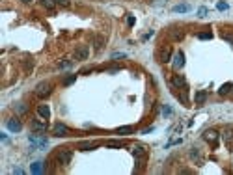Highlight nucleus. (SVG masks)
I'll use <instances>...</instances> for the list:
<instances>
[{"mask_svg": "<svg viewBox=\"0 0 233 175\" xmlns=\"http://www.w3.org/2000/svg\"><path fill=\"white\" fill-rule=\"evenodd\" d=\"M132 157L136 160V171H140L144 168V164L147 160V149L144 145H134L132 147Z\"/></svg>", "mask_w": 233, "mask_h": 175, "instance_id": "nucleus-1", "label": "nucleus"}, {"mask_svg": "<svg viewBox=\"0 0 233 175\" xmlns=\"http://www.w3.org/2000/svg\"><path fill=\"white\" fill-rule=\"evenodd\" d=\"M56 160L60 166H69L71 160H73V151L69 147H62L58 153H56Z\"/></svg>", "mask_w": 233, "mask_h": 175, "instance_id": "nucleus-2", "label": "nucleus"}, {"mask_svg": "<svg viewBox=\"0 0 233 175\" xmlns=\"http://www.w3.org/2000/svg\"><path fill=\"white\" fill-rule=\"evenodd\" d=\"M28 142L32 145H34L36 149H45L47 145H49V142H47V138L43 136V132H36V134H30L28 136Z\"/></svg>", "mask_w": 233, "mask_h": 175, "instance_id": "nucleus-3", "label": "nucleus"}, {"mask_svg": "<svg viewBox=\"0 0 233 175\" xmlns=\"http://www.w3.org/2000/svg\"><path fill=\"white\" fill-rule=\"evenodd\" d=\"M52 93V84L50 82H39L36 86V95L39 97V99H45V97H49Z\"/></svg>", "mask_w": 233, "mask_h": 175, "instance_id": "nucleus-4", "label": "nucleus"}, {"mask_svg": "<svg viewBox=\"0 0 233 175\" xmlns=\"http://www.w3.org/2000/svg\"><path fill=\"white\" fill-rule=\"evenodd\" d=\"M157 56H159V62L160 63H168L172 60V47L170 45H162L157 52Z\"/></svg>", "mask_w": 233, "mask_h": 175, "instance_id": "nucleus-5", "label": "nucleus"}, {"mask_svg": "<svg viewBox=\"0 0 233 175\" xmlns=\"http://www.w3.org/2000/svg\"><path fill=\"white\" fill-rule=\"evenodd\" d=\"M222 138H224V144L229 151H233V127H226L222 130Z\"/></svg>", "mask_w": 233, "mask_h": 175, "instance_id": "nucleus-6", "label": "nucleus"}, {"mask_svg": "<svg viewBox=\"0 0 233 175\" xmlns=\"http://www.w3.org/2000/svg\"><path fill=\"white\" fill-rule=\"evenodd\" d=\"M69 127L67 125H63V123H56L52 127V134L54 136H58V138H62V136H69Z\"/></svg>", "mask_w": 233, "mask_h": 175, "instance_id": "nucleus-7", "label": "nucleus"}, {"mask_svg": "<svg viewBox=\"0 0 233 175\" xmlns=\"http://www.w3.org/2000/svg\"><path fill=\"white\" fill-rule=\"evenodd\" d=\"M90 56V47L88 45H80L75 49V60H88Z\"/></svg>", "mask_w": 233, "mask_h": 175, "instance_id": "nucleus-8", "label": "nucleus"}, {"mask_svg": "<svg viewBox=\"0 0 233 175\" xmlns=\"http://www.w3.org/2000/svg\"><path fill=\"white\" fill-rule=\"evenodd\" d=\"M32 129H34L36 130V132H45V130H47V119H32Z\"/></svg>", "mask_w": 233, "mask_h": 175, "instance_id": "nucleus-9", "label": "nucleus"}, {"mask_svg": "<svg viewBox=\"0 0 233 175\" xmlns=\"http://www.w3.org/2000/svg\"><path fill=\"white\" fill-rule=\"evenodd\" d=\"M6 127H8V130H11V132H19V130L23 129V125H21V121L17 117H9L6 121Z\"/></svg>", "mask_w": 233, "mask_h": 175, "instance_id": "nucleus-10", "label": "nucleus"}, {"mask_svg": "<svg viewBox=\"0 0 233 175\" xmlns=\"http://www.w3.org/2000/svg\"><path fill=\"white\" fill-rule=\"evenodd\" d=\"M203 140L209 142V144H213V145H216V142H218V132H216L215 129H209V130H205V132H203Z\"/></svg>", "mask_w": 233, "mask_h": 175, "instance_id": "nucleus-11", "label": "nucleus"}, {"mask_svg": "<svg viewBox=\"0 0 233 175\" xmlns=\"http://www.w3.org/2000/svg\"><path fill=\"white\" fill-rule=\"evenodd\" d=\"M183 65H185V54L179 50V52L173 54V67H175V69H181Z\"/></svg>", "mask_w": 233, "mask_h": 175, "instance_id": "nucleus-12", "label": "nucleus"}, {"mask_svg": "<svg viewBox=\"0 0 233 175\" xmlns=\"http://www.w3.org/2000/svg\"><path fill=\"white\" fill-rule=\"evenodd\" d=\"M172 86H173V88H185V86H186L185 76H183V75H173V76H172Z\"/></svg>", "mask_w": 233, "mask_h": 175, "instance_id": "nucleus-13", "label": "nucleus"}, {"mask_svg": "<svg viewBox=\"0 0 233 175\" xmlns=\"http://www.w3.org/2000/svg\"><path fill=\"white\" fill-rule=\"evenodd\" d=\"M37 114H39V117H43V119H49V117H50V108H49V104H39V106H37Z\"/></svg>", "mask_w": 233, "mask_h": 175, "instance_id": "nucleus-14", "label": "nucleus"}, {"mask_svg": "<svg viewBox=\"0 0 233 175\" xmlns=\"http://www.w3.org/2000/svg\"><path fill=\"white\" fill-rule=\"evenodd\" d=\"M190 158H192L196 164H203V157H202V153H199L198 147H192V149H190Z\"/></svg>", "mask_w": 233, "mask_h": 175, "instance_id": "nucleus-15", "label": "nucleus"}, {"mask_svg": "<svg viewBox=\"0 0 233 175\" xmlns=\"http://www.w3.org/2000/svg\"><path fill=\"white\" fill-rule=\"evenodd\" d=\"M170 36H172L173 41H181V39L185 37V32L179 30V28H173V30H170Z\"/></svg>", "mask_w": 233, "mask_h": 175, "instance_id": "nucleus-16", "label": "nucleus"}, {"mask_svg": "<svg viewBox=\"0 0 233 175\" xmlns=\"http://www.w3.org/2000/svg\"><path fill=\"white\" fill-rule=\"evenodd\" d=\"M205 99H207V91H203V90H199V91L194 95L196 104H203V103H205Z\"/></svg>", "mask_w": 233, "mask_h": 175, "instance_id": "nucleus-17", "label": "nucleus"}, {"mask_svg": "<svg viewBox=\"0 0 233 175\" xmlns=\"http://www.w3.org/2000/svg\"><path fill=\"white\" fill-rule=\"evenodd\" d=\"M45 171V168H43V164L41 162H34L30 166V173H36V175H39V173H43Z\"/></svg>", "mask_w": 233, "mask_h": 175, "instance_id": "nucleus-18", "label": "nucleus"}, {"mask_svg": "<svg viewBox=\"0 0 233 175\" xmlns=\"http://www.w3.org/2000/svg\"><path fill=\"white\" fill-rule=\"evenodd\" d=\"M186 11H190V6H188V4H177V6H173V13H186Z\"/></svg>", "mask_w": 233, "mask_h": 175, "instance_id": "nucleus-19", "label": "nucleus"}, {"mask_svg": "<svg viewBox=\"0 0 233 175\" xmlns=\"http://www.w3.org/2000/svg\"><path fill=\"white\" fill-rule=\"evenodd\" d=\"M116 132H118V134H132V132H134V127H131V125H127V127H118Z\"/></svg>", "mask_w": 233, "mask_h": 175, "instance_id": "nucleus-20", "label": "nucleus"}, {"mask_svg": "<svg viewBox=\"0 0 233 175\" xmlns=\"http://www.w3.org/2000/svg\"><path fill=\"white\" fill-rule=\"evenodd\" d=\"M231 90H233V84H231V82H226V84H222V86H220L218 93H220V95H226V93H229Z\"/></svg>", "mask_w": 233, "mask_h": 175, "instance_id": "nucleus-21", "label": "nucleus"}, {"mask_svg": "<svg viewBox=\"0 0 233 175\" xmlns=\"http://www.w3.org/2000/svg\"><path fill=\"white\" fill-rule=\"evenodd\" d=\"M106 147H123V142H121V140H108Z\"/></svg>", "mask_w": 233, "mask_h": 175, "instance_id": "nucleus-22", "label": "nucleus"}, {"mask_svg": "<svg viewBox=\"0 0 233 175\" xmlns=\"http://www.w3.org/2000/svg\"><path fill=\"white\" fill-rule=\"evenodd\" d=\"M41 6H45L47 9H54V6H56V0H39Z\"/></svg>", "mask_w": 233, "mask_h": 175, "instance_id": "nucleus-23", "label": "nucleus"}, {"mask_svg": "<svg viewBox=\"0 0 233 175\" xmlns=\"http://www.w3.org/2000/svg\"><path fill=\"white\" fill-rule=\"evenodd\" d=\"M75 80H76V75H67V76L63 78V86H71Z\"/></svg>", "mask_w": 233, "mask_h": 175, "instance_id": "nucleus-24", "label": "nucleus"}, {"mask_svg": "<svg viewBox=\"0 0 233 175\" xmlns=\"http://www.w3.org/2000/svg\"><path fill=\"white\" fill-rule=\"evenodd\" d=\"M216 9H220V11H226V9H229V6H228V2L220 0V2H216Z\"/></svg>", "mask_w": 233, "mask_h": 175, "instance_id": "nucleus-25", "label": "nucleus"}, {"mask_svg": "<svg viewBox=\"0 0 233 175\" xmlns=\"http://www.w3.org/2000/svg\"><path fill=\"white\" fill-rule=\"evenodd\" d=\"M213 37V32H202V34H198V39H211Z\"/></svg>", "mask_w": 233, "mask_h": 175, "instance_id": "nucleus-26", "label": "nucleus"}, {"mask_svg": "<svg viewBox=\"0 0 233 175\" xmlns=\"http://www.w3.org/2000/svg\"><path fill=\"white\" fill-rule=\"evenodd\" d=\"M181 138H177V140H172V142H168V144H166V149H168V147H172V145H179L181 144Z\"/></svg>", "mask_w": 233, "mask_h": 175, "instance_id": "nucleus-27", "label": "nucleus"}, {"mask_svg": "<svg viewBox=\"0 0 233 175\" xmlns=\"http://www.w3.org/2000/svg\"><path fill=\"white\" fill-rule=\"evenodd\" d=\"M198 17H207V8L205 6H202L198 9Z\"/></svg>", "mask_w": 233, "mask_h": 175, "instance_id": "nucleus-28", "label": "nucleus"}, {"mask_svg": "<svg viewBox=\"0 0 233 175\" xmlns=\"http://www.w3.org/2000/svg\"><path fill=\"white\" fill-rule=\"evenodd\" d=\"M134 23H136V19L132 17V15H129L127 17V26H134Z\"/></svg>", "mask_w": 233, "mask_h": 175, "instance_id": "nucleus-29", "label": "nucleus"}, {"mask_svg": "<svg viewBox=\"0 0 233 175\" xmlns=\"http://www.w3.org/2000/svg\"><path fill=\"white\" fill-rule=\"evenodd\" d=\"M162 114H164V116H172V114H173V110H172L170 106H164V108H162Z\"/></svg>", "mask_w": 233, "mask_h": 175, "instance_id": "nucleus-30", "label": "nucleus"}, {"mask_svg": "<svg viewBox=\"0 0 233 175\" xmlns=\"http://www.w3.org/2000/svg\"><path fill=\"white\" fill-rule=\"evenodd\" d=\"M112 58H114V60H116V58H125V52H114Z\"/></svg>", "mask_w": 233, "mask_h": 175, "instance_id": "nucleus-31", "label": "nucleus"}, {"mask_svg": "<svg viewBox=\"0 0 233 175\" xmlns=\"http://www.w3.org/2000/svg\"><path fill=\"white\" fill-rule=\"evenodd\" d=\"M222 39H226L228 43H233V36H228V34H224V36H222Z\"/></svg>", "mask_w": 233, "mask_h": 175, "instance_id": "nucleus-32", "label": "nucleus"}, {"mask_svg": "<svg viewBox=\"0 0 233 175\" xmlns=\"http://www.w3.org/2000/svg\"><path fill=\"white\" fill-rule=\"evenodd\" d=\"M13 173H17V175H23L24 171H23V170H21V168H13Z\"/></svg>", "mask_w": 233, "mask_h": 175, "instance_id": "nucleus-33", "label": "nucleus"}, {"mask_svg": "<svg viewBox=\"0 0 233 175\" xmlns=\"http://www.w3.org/2000/svg\"><path fill=\"white\" fill-rule=\"evenodd\" d=\"M153 130H155V127H149V129H146V130H144L142 134H149V132H153Z\"/></svg>", "mask_w": 233, "mask_h": 175, "instance_id": "nucleus-34", "label": "nucleus"}, {"mask_svg": "<svg viewBox=\"0 0 233 175\" xmlns=\"http://www.w3.org/2000/svg\"><path fill=\"white\" fill-rule=\"evenodd\" d=\"M69 65H71V62H62L60 67H69Z\"/></svg>", "mask_w": 233, "mask_h": 175, "instance_id": "nucleus-35", "label": "nucleus"}, {"mask_svg": "<svg viewBox=\"0 0 233 175\" xmlns=\"http://www.w3.org/2000/svg\"><path fill=\"white\" fill-rule=\"evenodd\" d=\"M151 36H153V30H149V32H147V34H146V36H144V39H149Z\"/></svg>", "mask_w": 233, "mask_h": 175, "instance_id": "nucleus-36", "label": "nucleus"}, {"mask_svg": "<svg viewBox=\"0 0 233 175\" xmlns=\"http://www.w3.org/2000/svg\"><path fill=\"white\" fill-rule=\"evenodd\" d=\"M21 2H30V0H21Z\"/></svg>", "mask_w": 233, "mask_h": 175, "instance_id": "nucleus-37", "label": "nucleus"}]
</instances>
